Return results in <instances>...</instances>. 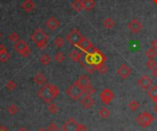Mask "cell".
Instances as JSON below:
<instances>
[{"label": "cell", "mask_w": 157, "mask_h": 131, "mask_svg": "<svg viewBox=\"0 0 157 131\" xmlns=\"http://www.w3.org/2000/svg\"><path fill=\"white\" fill-rule=\"evenodd\" d=\"M153 111H154V113H155V114H157V104H155V105H154Z\"/></svg>", "instance_id": "46"}, {"label": "cell", "mask_w": 157, "mask_h": 131, "mask_svg": "<svg viewBox=\"0 0 157 131\" xmlns=\"http://www.w3.org/2000/svg\"><path fill=\"white\" fill-rule=\"evenodd\" d=\"M60 25V22L58 21L55 18H50L47 21H46V26L48 29H50L51 30H55Z\"/></svg>", "instance_id": "16"}, {"label": "cell", "mask_w": 157, "mask_h": 131, "mask_svg": "<svg viewBox=\"0 0 157 131\" xmlns=\"http://www.w3.org/2000/svg\"><path fill=\"white\" fill-rule=\"evenodd\" d=\"M82 57H83V52H79L78 51H73L69 54V58L73 62H79L82 60Z\"/></svg>", "instance_id": "17"}, {"label": "cell", "mask_w": 157, "mask_h": 131, "mask_svg": "<svg viewBox=\"0 0 157 131\" xmlns=\"http://www.w3.org/2000/svg\"><path fill=\"white\" fill-rule=\"evenodd\" d=\"M6 86L7 90H9V91H13V90H15L16 87H17V84L15 83L14 81L10 80V81H8L6 83Z\"/></svg>", "instance_id": "37"}, {"label": "cell", "mask_w": 157, "mask_h": 131, "mask_svg": "<svg viewBox=\"0 0 157 131\" xmlns=\"http://www.w3.org/2000/svg\"><path fill=\"white\" fill-rule=\"evenodd\" d=\"M81 104H82V105L84 106L85 108L89 109V108H91L95 105V101H94V99L90 95H86L81 100Z\"/></svg>", "instance_id": "14"}, {"label": "cell", "mask_w": 157, "mask_h": 131, "mask_svg": "<svg viewBox=\"0 0 157 131\" xmlns=\"http://www.w3.org/2000/svg\"><path fill=\"white\" fill-rule=\"evenodd\" d=\"M127 28L130 29V31L131 32V33L136 34V33H139V32L143 29V25L137 19H134L130 20L128 23Z\"/></svg>", "instance_id": "9"}, {"label": "cell", "mask_w": 157, "mask_h": 131, "mask_svg": "<svg viewBox=\"0 0 157 131\" xmlns=\"http://www.w3.org/2000/svg\"><path fill=\"white\" fill-rule=\"evenodd\" d=\"M147 94L155 104H157V86L154 85V86L151 87L150 90H148Z\"/></svg>", "instance_id": "19"}, {"label": "cell", "mask_w": 157, "mask_h": 131, "mask_svg": "<svg viewBox=\"0 0 157 131\" xmlns=\"http://www.w3.org/2000/svg\"><path fill=\"white\" fill-rule=\"evenodd\" d=\"M138 84L139 86L142 88L143 90H148L150 88L153 84V81L152 79L147 76V75H143L140 77L139 80H138Z\"/></svg>", "instance_id": "11"}, {"label": "cell", "mask_w": 157, "mask_h": 131, "mask_svg": "<svg viewBox=\"0 0 157 131\" xmlns=\"http://www.w3.org/2000/svg\"><path fill=\"white\" fill-rule=\"evenodd\" d=\"M78 131H86L87 130V127L86 126L83 125V124H78Z\"/></svg>", "instance_id": "40"}, {"label": "cell", "mask_w": 157, "mask_h": 131, "mask_svg": "<svg viewBox=\"0 0 157 131\" xmlns=\"http://www.w3.org/2000/svg\"><path fill=\"white\" fill-rule=\"evenodd\" d=\"M18 131H28L26 127H21L18 129Z\"/></svg>", "instance_id": "45"}, {"label": "cell", "mask_w": 157, "mask_h": 131, "mask_svg": "<svg viewBox=\"0 0 157 131\" xmlns=\"http://www.w3.org/2000/svg\"><path fill=\"white\" fill-rule=\"evenodd\" d=\"M151 48L154 49V50H157V39H154L151 42Z\"/></svg>", "instance_id": "41"}, {"label": "cell", "mask_w": 157, "mask_h": 131, "mask_svg": "<svg viewBox=\"0 0 157 131\" xmlns=\"http://www.w3.org/2000/svg\"><path fill=\"white\" fill-rule=\"evenodd\" d=\"M153 2H154V3H155L156 5H157V0H153Z\"/></svg>", "instance_id": "48"}, {"label": "cell", "mask_w": 157, "mask_h": 131, "mask_svg": "<svg viewBox=\"0 0 157 131\" xmlns=\"http://www.w3.org/2000/svg\"><path fill=\"white\" fill-rule=\"evenodd\" d=\"M128 106H129V108H130L131 111H136V110H138L139 107H140V103L137 102V101H135V100H132V101H130V102L129 103Z\"/></svg>", "instance_id": "27"}, {"label": "cell", "mask_w": 157, "mask_h": 131, "mask_svg": "<svg viewBox=\"0 0 157 131\" xmlns=\"http://www.w3.org/2000/svg\"><path fill=\"white\" fill-rule=\"evenodd\" d=\"M37 47L39 49H40V50H43V49H45L47 47V42H40L39 44H36Z\"/></svg>", "instance_id": "39"}, {"label": "cell", "mask_w": 157, "mask_h": 131, "mask_svg": "<svg viewBox=\"0 0 157 131\" xmlns=\"http://www.w3.org/2000/svg\"><path fill=\"white\" fill-rule=\"evenodd\" d=\"M1 36H2V34H1V32H0V38H1Z\"/></svg>", "instance_id": "49"}, {"label": "cell", "mask_w": 157, "mask_h": 131, "mask_svg": "<svg viewBox=\"0 0 157 131\" xmlns=\"http://www.w3.org/2000/svg\"><path fill=\"white\" fill-rule=\"evenodd\" d=\"M109 115H110L109 109L106 107V106H104V107H102L100 110H99V116H100L102 118H107L109 117Z\"/></svg>", "instance_id": "24"}, {"label": "cell", "mask_w": 157, "mask_h": 131, "mask_svg": "<svg viewBox=\"0 0 157 131\" xmlns=\"http://www.w3.org/2000/svg\"><path fill=\"white\" fill-rule=\"evenodd\" d=\"M72 7L73 10H76V12H81L84 9V2L82 0H74L73 3L72 4Z\"/></svg>", "instance_id": "20"}, {"label": "cell", "mask_w": 157, "mask_h": 131, "mask_svg": "<svg viewBox=\"0 0 157 131\" xmlns=\"http://www.w3.org/2000/svg\"><path fill=\"white\" fill-rule=\"evenodd\" d=\"M9 59H10V54L7 52V51L0 52V62H1L5 63Z\"/></svg>", "instance_id": "26"}, {"label": "cell", "mask_w": 157, "mask_h": 131, "mask_svg": "<svg viewBox=\"0 0 157 131\" xmlns=\"http://www.w3.org/2000/svg\"><path fill=\"white\" fill-rule=\"evenodd\" d=\"M47 131H58V127L56 126V124H54V123H51L48 127Z\"/></svg>", "instance_id": "38"}, {"label": "cell", "mask_w": 157, "mask_h": 131, "mask_svg": "<svg viewBox=\"0 0 157 131\" xmlns=\"http://www.w3.org/2000/svg\"><path fill=\"white\" fill-rule=\"evenodd\" d=\"M0 131H9V130H8L7 128H6L4 126H1L0 127Z\"/></svg>", "instance_id": "44"}, {"label": "cell", "mask_w": 157, "mask_h": 131, "mask_svg": "<svg viewBox=\"0 0 157 131\" xmlns=\"http://www.w3.org/2000/svg\"><path fill=\"white\" fill-rule=\"evenodd\" d=\"M66 94L69 95L70 98H72L73 100L77 101L83 96V94H85V89L83 88L77 82H74L73 84H72L67 89H66Z\"/></svg>", "instance_id": "2"}, {"label": "cell", "mask_w": 157, "mask_h": 131, "mask_svg": "<svg viewBox=\"0 0 157 131\" xmlns=\"http://www.w3.org/2000/svg\"><path fill=\"white\" fill-rule=\"evenodd\" d=\"M124 131H126V130H124Z\"/></svg>", "instance_id": "50"}, {"label": "cell", "mask_w": 157, "mask_h": 131, "mask_svg": "<svg viewBox=\"0 0 157 131\" xmlns=\"http://www.w3.org/2000/svg\"><path fill=\"white\" fill-rule=\"evenodd\" d=\"M14 49L17 52L23 57H28L30 53V50L29 49L28 44L23 39H19V42H17L14 45Z\"/></svg>", "instance_id": "5"}, {"label": "cell", "mask_w": 157, "mask_h": 131, "mask_svg": "<svg viewBox=\"0 0 157 131\" xmlns=\"http://www.w3.org/2000/svg\"><path fill=\"white\" fill-rule=\"evenodd\" d=\"M152 74H153V76H154V77H157V67H155L154 69L152 70Z\"/></svg>", "instance_id": "42"}, {"label": "cell", "mask_w": 157, "mask_h": 131, "mask_svg": "<svg viewBox=\"0 0 157 131\" xmlns=\"http://www.w3.org/2000/svg\"><path fill=\"white\" fill-rule=\"evenodd\" d=\"M99 97H100V100L102 101V103L104 105H109V104H110V102L114 98V94L110 89L107 88V89H104L100 93Z\"/></svg>", "instance_id": "8"}, {"label": "cell", "mask_w": 157, "mask_h": 131, "mask_svg": "<svg viewBox=\"0 0 157 131\" xmlns=\"http://www.w3.org/2000/svg\"><path fill=\"white\" fill-rule=\"evenodd\" d=\"M103 25H104V27H105V28L110 29H112V28L114 27V25H115V22H114V20H113L112 19H110V18H107V19H106L104 20V22H103Z\"/></svg>", "instance_id": "25"}, {"label": "cell", "mask_w": 157, "mask_h": 131, "mask_svg": "<svg viewBox=\"0 0 157 131\" xmlns=\"http://www.w3.org/2000/svg\"><path fill=\"white\" fill-rule=\"evenodd\" d=\"M40 62L45 64V65L49 64L50 62H51V57H50L48 54H43L40 57Z\"/></svg>", "instance_id": "36"}, {"label": "cell", "mask_w": 157, "mask_h": 131, "mask_svg": "<svg viewBox=\"0 0 157 131\" xmlns=\"http://www.w3.org/2000/svg\"><path fill=\"white\" fill-rule=\"evenodd\" d=\"M117 73L118 75L122 78V79H127L131 73V69L127 66L126 64H121L120 66L118 68V71H117Z\"/></svg>", "instance_id": "12"}, {"label": "cell", "mask_w": 157, "mask_h": 131, "mask_svg": "<svg viewBox=\"0 0 157 131\" xmlns=\"http://www.w3.org/2000/svg\"><path fill=\"white\" fill-rule=\"evenodd\" d=\"M7 111H8V113H9L10 115H12V116H14V115H16L17 113H18L19 109H18V107H17V105H16L11 104L9 106H8Z\"/></svg>", "instance_id": "32"}, {"label": "cell", "mask_w": 157, "mask_h": 131, "mask_svg": "<svg viewBox=\"0 0 157 131\" xmlns=\"http://www.w3.org/2000/svg\"><path fill=\"white\" fill-rule=\"evenodd\" d=\"M154 117L152 114L148 112H143L136 117V123L142 127H147L153 122Z\"/></svg>", "instance_id": "3"}, {"label": "cell", "mask_w": 157, "mask_h": 131, "mask_svg": "<svg viewBox=\"0 0 157 131\" xmlns=\"http://www.w3.org/2000/svg\"><path fill=\"white\" fill-rule=\"evenodd\" d=\"M95 69H96L99 73H101V74H105V73H107V71H109V68H107V66L105 63H100V64L96 65Z\"/></svg>", "instance_id": "23"}, {"label": "cell", "mask_w": 157, "mask_h": 131, "mask_svg": "<svg viewBox=\"0 0 157 131\" xmlns=\"http://www.w3.org/2000/svg\"><path fill=\"white\" fill-rule=\"evenodd\" d=\"M96 93V88L93 87L91 84H89L88 86H86L85 88V94H86V95H93Z\"/></svg>", "instance_id": "30"}, {"label": "cell", "mask_w": 157, "mask_h": 131, "mask_svg": "<svg viewBox=\"0 0 157 131\" xmlns=\"http://www.w3.org/2000/svg\"><path fill=\"white\" fill-rule=\"evenodd\" d=\"M92 46H93L92 42H91L89 39H87L86 37L83 38L81 42L76 45V47L79 48L81 51H83V52H86L89 50V48Z\"/></svg>", "instance_id": "13"}, {"label": "cell", "mask_w": 157, "mask_h": 131, "mask_svg": "<svg viewBox=\"0 0 157 131\" xmlns=\"http://www.w3.org/2000/svg\"><path fill=\"white\" fill-rule=\"evenodd\" d=\"M156 50H154V49H153V48H150V49H148L147 50V52H146V57L148 59H153L154 57L157 55V52H155Z\"/></svg>", "instance_id": "28"}, {"label": "cell", "mask_w": 157, "mask_h": 131, "mask_svg": "<svg viewBox=\"0 0 157 131\" xmlns=\"http://www.w3.org/2000/svg\"><path fill=\"white\" fill-rule=\"evenodd\" d=\"M8 39H9V40L10 42H19V40L20 39H19V35L18 34V33H16V32H12V33L8 36Z\"/></svg>", "instance_id": "35"}, {"label": "cell", "mask_w": 157, "mask_h": 131, "mask_svg": "<svg viewBox=\"0 0 157 131\" xmlns=\"http://www.w3.org/2000/svg\"><path fill=\"white\" fill-rule=\"evenodd\" d=\"M65 38H66V40H67L70 44H72L73 46H76L82 40V39L84 38V36L82 35V33L79 30L72 29L69 33L66 35Z\"/></svg>", "instance_id": "4"}, {"label": "cell", "mask_w": 157, "mask_h": 131, "mask_svg": "<svg viewBox=\"0 0 157 131\" xmlns=\"http://www.w3.org/2000/svg\"><path fill=\"white\" fill-rule=\"evenodd\" d=\"M45 82H46V78H45V76H44L43 73H41V72L37 73L36 76L34 77V83H35L37 85L43 84Z\"/></svg>", "instance_id": "21"}, {"label": "cell", "mask_w": 157, "mask_h": 131, "mask_svg": "<svg viewBox=\"0 0 157 131\" xmlns=\"http://www.w3.org/2000/svg\"><path fill=\"white\" fill-rule=\"evenodd\" d=\"M39 131H47V130H46L45 128H43V127H42V128H40V129H39Z\"/></svg>", "instance_id": "47"}, {"label": "cell", "mask_w": 157, "mask_h": 131, "mask_svg": "<svg viewBox=\"0 0 157 131\" xmlns=\"http://www.w3.org/2000/svg\"><path fill=\"white\" fill-rule=\"evenodd\" d=\"M76 82L79 84V85H81L84 89H85L86 86H88L89 84H91L90 79H89L86 75H82V76H80Z\"/></svg>", "instance_id": "18"}, {"label": "cell", "mask_w": 157, "mask_h": 131, "mask_svg": "<svg viewBox=\"0 0 157 131\" xmlns=\"http://www.w3.org/2000/svg\"><path fill=\"white\" fill-rule=\"evenodd\" d=\"M35 3L32 1V0H25V1L21 4L22 9L25 12H31L33 9H35Z\"/></svg>", "instance_id": "15"}, {"label": "cell", "mask_w": 157, "mask_h": 131, "mask_svg": "<svg viewBox=\"0 0 157 131\" xmlns=\"http://www.w3.org/2000/svg\"><path fill=\"white\" fill-rule=\"evenodd\" d=\"M6 49L4 45H0V52H6Z\"/></svg>", "instance_id": "43"}, {"label": "cell", "mask_w": 157, "mask_h": 131, "mask_svg": "<svg viewBox=\"0 0 157 131\" xmlns=\"http://www.w3.org/2000/svg\"><path fill=\"white\" fill-rule=\"evenodd\" d=\"M90 55V58L92 60L93 63L95 64V66L97 64H100V63H105V62L107 61V57L103 54L102 52H100L99 50H97L95 53H87Z\"/></svg>", "instance_id": "7"}, {"label": "cell", "mask_w": 157, "mask_h": 131, "mask_svg": "<svg viewBox=\"0 0 157 131\" xmlns=\"http://www.w3.org/2000/svg\"><path fill=\"white\" fill-rule=\"evenodd\" d=\"M84 9L86 11H91L96 6L95 0H84Z\"/></svg>", "instance_id": "22"}, {"label": "cell", "mask_w": 157, "mask_h": 131, "mask_svg": "<svg viewBox=\"0 0 157 131\" xmlns=\"http://www.w3.org/2000/svg\"><path fill=\"white\" fill-rule=\"evenodd\" d=\"M53 44L57 47V48H62L64 44V40L61 38V37H57L54 40H53Z\"/></svg>", "instance_id": "31"}, {"label": "cell", "mask_w": 157, "mask_h": 131, "mask_svg": "<svg viewBox=\"0 0 157 131\" xmlns=\"http://www.w3.org/2000/svg\"><path fill=\"white\" fill-rule=\"evenodd\" d=\"M30 39L33 42H35L36 44H39L40 42H47L49 36L45 33L43 29H37L36 30H34V32L31 34Z\"/></svg>", "instance_id": "6"}, {"label": "cell", "mask_w": 157, "mask_h": 131, "mask_svg": "<svg viewBox=\"0 0 157 131\" xmlns=\"http://www.w3.org/2000/svg\"><path fill=\"white\" fill-rule=\"evenodd\" d=\"M146 67H147L149 70H153V69H154L155 67H157V66H156L155 61H154L153 59H149V60L147 61V62H146Z\"/></svg>", "instance_id": "33"}, {"label": "cell", "mask_w": 157, "mask_h": 131, "mask_svg": "<svg viewBox=\"0 0 157 131\" xmlns=\"http://www.w3.org/2000/svg\"><path fill=\"white\" fill-rule=\"evenodd\" d=\"M60 90L56 85L52 84H46L37 92V95L47 104H51L56 96L59 94Z\"/></svg>", "instance_id": "1"}, {"label": "cell", "mask_w": 157, "mask_h": 131, "mask_svg": "<svg viewBox=\"0 0 157 131\" xmlns=\"http://www.w3.org/2000/svg\"><path fill=\"white\" fill-rule=\"evenodd\" d=\"M54 60H55L57 62L61 63V62H63L65 60V56H64V54H63V52H57V53L55 54V56H54Z\"/></svg>", "instance_id": "29"}, {"label": "cell", "mask_w": 157, "mask_h": 131, "mask_svg": "<svg viewBox=\"0 0 157 131\" xmlns=\"http://www.w3.org/2000/svg\"><path fill=\"white\" fill-rule=\"evenodd\" d=\"M48 110L51 114H56L58 112V110H59V108H58V106L55 104L52 103L48 105Z\"/></svg>", "instance_id": "34"}, {"label": "cell", "mask_w": 157, "mask_h": 131, "mask_svg": "<svg viewBox=\"0 0 157 131\" xmlns=\"http://www.w3.org/2000/svg\"><path fill=\"white\" fill-rule=\"evenodd\" d=\"M63 131H78V124L73 118H69L62 127Z\"/></svg>", "instance_id": "10"}]
</instances>
